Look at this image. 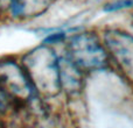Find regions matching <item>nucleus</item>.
<instances>
[{
	"label": "nucleus",
	"mask_w": 133,
	"mask_h": 128,
	"mask_svg": "<svg viewBox=\"0 0 133 128\" xmlns=\"http://www.w3.org/2000/svg\"><path fill=\"white\" fill-rule=\"evenodd\" d=\"M37 94L43 100L61 96L58 54L55 48L41 43L19 56Z\"/></svg>",
	"instance_id": "obj_1"
},
{
	"label": "nucleus",
	"mask_w": 133,
	"mask_h": 128,
	"mask_svg": "<svg viewBox=\"0 0 133 128\" xmlns=\"http://www.w3.org/2000/svg\"><path fill=\"white\" fill-rule=\"evenodd\" d=\"M63 44V54L87 76L105 71L111 66L99 34L88 30L78 32L66 35Z\"/></svg>",
	"instance_id": "obj_2"
},
{
	"label": "nucleus",
	"mask_w": 133,
	"mask_h": 128,
	"mask_svg": "<svg viewBox=\"0 0 133 128\" xmlns=\"http://www.w3.org/2000/svg\"><path fill=\"white\" fill-rule=\"evenodd\" d=\"M0 86L19 107H26L41 99L19 56L0 57Z\"/></svg>",
	"instance_id": "obj_3"
},
{
	"label": "nucleus",
	"mask_w": 133,
	"mask_h": 128,
	"mask_svg": "<svg viewBox=\"0 0 133 128\" xmlns=\"http://www.w3.org/2000/svg\"><path fill=\"white\" fill-rule=\"evenodd\" d=\"M99 35L111 65L133 84V34L118 28H108Z\"/></svg>",
	"instance_id": "obj_4"
},
{
	"label": "nucleus",
	"mask_w": 133,
	"mask_h": 128,
	"mask_svg": "<svg viewBox=\"0 0 133 128\" xmlns=\"http://www.w3.org/2000/svg\"><path fill=\"white\" fill-rule=\"evenodd\" d=\"M87 75L83 73L64 54L58 55V79L61 94L68 99H75L82 94Z\"/></svg>",
	"instance_id": "obj_5"
},
{
	"label": "nucleus",
	"mask_w": 133,
	"mask_h": 128,
	"mask_svg": "<svg viewBox=\"0 0 133 128\" xmlns=\"http://www.w3.org/2000/svg\"><path fill=\"white\" fill-rule=\"evenodd\" d=\"M21 107H19L13 100L8 97V94L2 90V87L0 86V119L2 120H8L11 117H13L18 110Z\"/></svg>",
	"instance_id": "obj_6"
},
{
	"label": "nucleus",
	"mask_w": 133,
	"mask_h": 128,
	"mask_svg": "<svg viewBox=\"0 0 133 128\" xmlns=\"http://www.w3.org/2000/svg\"><path fill=\"white\" fill-rule=\"evenodd\" d=\"M0 128H7L6 122H5V120H2V119H0Z\"/></svg>",
	"instance_id": "obj_7"
},
{
	"label": "nucleus",
	"mask_w": 133,
	"mask_h": 128,
	"mask_svg": "<svg viewBox=\"0 0 133 128\" xmlns=\"http://www.w3.org/2000/svg\"><path fill=\"white\" fill-rule=\"evenodd\" d=\"M132 26H133V16H132Z\"/></svg>",
	"instance_id": "obj_8"
}]
</instances>
